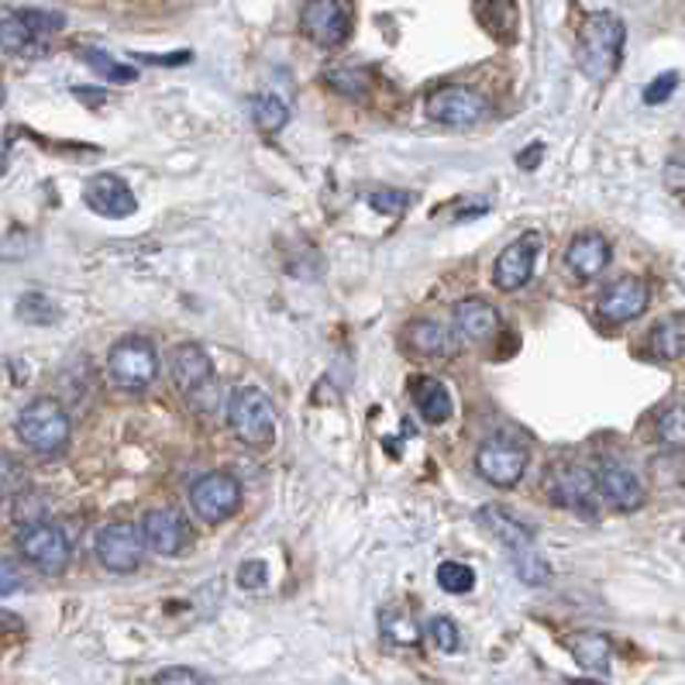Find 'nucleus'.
Wrapping results in <instances>:
<instances>
[{
    "label": "nucleus",
    "instance_id": "obj_3",
    "mask_svg": "<svg viewBox=\"0 0 685 685\" xmlns=\"http://www.w3.org/2000/svg\"><path fill=\"white\" fill-rule=\"evenodd\" d=\"M227 427L235 431L238 441L245 445H269L276 438V407L272 399L255 389V386H242L227 399Z\"/></svg>",
    "mask_w": 685,
    "mask_h": 685
},
{
    "label": "nucleus",
    "instance_id": "obj_36",
    "mask_svg": "<svg viewBox=\"0 0 685 685\" xmlns=\"http://www.w3.org/2000/svg\"><path fill=\"white\" fill-rule=\"evenodd\" d=\"M678 87V73H662L644 87V104H665Z\"/></svg>",
    "mask_w": 685,
    "mask_h": 685
},
{
    "label": "nucleus",
    "instance_id": "obj_32",
    "mask_svg": "<svg viewBox=\"0 0 685 685\" xmlns=\"http://www.w3.org/2000/svg\"><path fill=\"white\" fill-rule=\"evenodd\" d=\"M21 24H28L32 28L35 35H45V32H60L63 28V14L60 11H49V8H18V11H11Z\"/></svg>",
    "mask_w": 685,
    "mask_h": 685
},
{
    "label": "nucleus",
    "instance_id": "obj_17",
    "mask_svg": "<svg viewBox=\"0 0 685 685\" xmlns=\"http://www.w3.org/2000/svg\"><path fill=\"white\" fill-rule=\"evenodd\" d=\"M610 259H613L610 242L603 235H596V232L576 235L572 242H568V248H565V269L572 272V276H579V279L603 276Z\"/></svg>",
    "mask_w": 685,
    "mask_h": 685
},
{
    "label": "nucleus",
    "instance_id": "obj_40",
    "mask_svg": "<svg viewBox=\"0 0 685 685\" xmlns=\"http://www.w3.org/2000/svg\"><path fill=\"white\" fill-rule=\"evenodd\" d=\"M14 576H18V572H14V561L8 558V561H4V596H11V592H14V586H18V579H14Z\"/></svg>",
    "mask_w": 685,
    "mask_h": 685
},
{
    "label": "nucleus",
    "instance_id": "obj_29",
    "mask_svg": "<svg viewBox=\"0 0 685 685\" xmlns=\"http://www.w3.org/2000/svg\"><path fill=\"white\" fill-rule=\"evenodd\" d=\"M438 586L451 596H462L475 586V576H472V568L462 565V561H441L438 565Z\"/></svg>",
    "mask_w": 685,
    "mask_h": 685
},
{
    "label": "nucleus",
    "instance_id": "obj_41",
    "mask_svg": "<svg viewBox=\"0 0 685 685\" xmlns=\"http://www.w3.org/2000/svg\"><path fill=\"white\" fill-rule=\"evenodd\" d=\"M540 152H545V149H540V146H531V149H527V152L521 156V162H524V169H534V165H537L534 159H537Z\"/></svg>",
    "mask_w": 685,
    "mask_h": 685
},
{
    "label": "nucleus",
    "instance_id": "obj_15",
    "mask_svg": "<svg viewBox=\"0 0 685 685\" xmlns=\"http://www.w3.org/2000/svg\"><path fill=\"white\" fill-rule=\"evenodd\" d=\"M537 248H540V238L537 235H524L517 242H510L500 259L493 266V282L503 290V293H513L527 287V279L534 276V263H537Z\"/></svg>",
    "mask_w": 685,
    "mask_h": 685
},
{
    "label": "nucleus",
    "instance_id": "obj_11",
    "mask_svg": "<svg viewBox=\"0 0 685 685\" xmlns=\"http://www.w3.org/2000/svg\"><path fill=\"white\" fill-rule=\"evenodd\" d=\"M303 32L318 42L321 49H338L352 35V8L341 0H313L300 8Z\"/></svg>",
    "mask_w": 685,
    "mask_h": 685
},
{
    "label": "nucleus",
    "instance_id": "obj_8",
    "mask_svg": "<svg viewBox=\"0 0 685 685\" xmlns=\"http://www.w3.org/2000/svg\"><path fill=\"white\" fill-rule=\"evenodd\" d=\"M427 114H431V121L445 128H472L490 114V100L472 87L448 83V87L431 90V97H427Z\"/></svg>",
    "mask_w": 685,
    "mask_h": 685
},
{
    "label": "nucleus",
    "instance_id": "obj_4",
    "mask_svg": "<svg viewBox=\"0 0 685 685\" xmlns=\"http://www.w3.org/2000/svg\"><path fill=\"white\" fill-rule=\"evenodd\" d=\"M545 486L558 506L579 513V517H586V521L599 517V503H603V496H599V486H596V472L572 465V462H561L548 472Z\"/></svg>",
    "mask_w": 685,
    "mask_h": 685
},
{
    "label": "nucleus",
    "instance_id": "obj_35",
    "mask_svg": "<svg viewBox=\"0 0 685 685\" xmlns=\"http://www.w3.org/2000/svg\"><path fill=\"white\" fill-rule=\"evenodd\" d=\"M324 83L334 87L338 94L345 97H365V76L362 73H352V69H328L324 73Z\"/></svg>",
    "mask_w": 685,
    "mask_h": 685
},
{
    "label": "nucleus",
    "instance_id": "obj_26",
    "mask_svg": "<svg viewBox=\"0 0 685 685\" xmlns=\"http://www.w3.org/2000/svg\"><path fill=\"white\" fill-rule=\"evenodd\" d=\"M0 42H4V52H11V55H45V35H35L32 28L21 24L11 11L4 14Z\"/></svg>",
    "mask_w": 685,
    "mask_h": 685
},
{
    "label": "nucleus",
    "instance_id": "obj_9",
    "mask_svg": "<svg viewBox=\"0 0 685 685\" xmlns=\"http://www.w3.org/2000/svg\"><path fill=\"white\" fill-rule=\"evenodd\" d=\"M190 503H193V513H196L200 521L221 524V521H227L238 510L242 482L232 472H221V469L207 472V475H200L190 486Z\"/></svg>",
    "mask_w": 685,
    "mask_h": 685
},
{
    "label": "nucleus",
    "instance_id": "obj_27",
    "mask_svg": "<svg viewBox=\"0 0 685 685\" xmlns=\"http://www.w3.org/2000/svg\"><path fill=\"white\" fill-rule=\"evenodd\" d=\"M79 60L87 63L97 76L110 79V83H135L138 79V69L128 66V63H118L114 55L100 52V49H79Z\"/></svg>",
    "mask_w": 685,
    "mask_h": 685
},
{
    "label": "nucleus",
    "instance_id": "obj_25",
    "mask_svg": "<svg viewBox=\"0 0 685 685\" xmlns=\"http://www.w3.org/2000/svg\"><path fill=\"white\" fill-rule=\"evenodd\" d=\"M651 352L659 358H682L685 355V313H672V318L654 324Z\"/></svg>",
    "mask_w": 685,
    "mask_h": 685
},
{
    "label": "nucleus",
    "instance_id": "obj_19",
    "mask_svg": "<svg viewBox=\"0 0 685 685\" xmlns=\"http://www.w3.org/2000/svg\"><path fill=\"white\" fill-rule=\"evenodd\" d=\"M169 376H173L180 389L196 393L200 386H207L214 379V362L200 345L183 341V345H176L173 355H169Z\"/></svg>",
    "mask_w": 685,
    "mask_h": 685
},
{
    "label": "nucleus",
    "instance_id": "obj_33",
    "mask_svg": "<svg viewBox=\"0 0 685 685\" xmlns=\"http://www.w3.org/2000/svg\"><path fill=\"white\" fill-rule=\"evenodd\" d=\"M410 204H414V196L407 190H376V193H368V207H373L376 214H383V217H399Z\"/></svg>",
    "mask_w": 685,
    "mask_h": 685
},
{
    "label": "nucleus",
    "instance_id": "obj_18",
    "mask_svg": "<svg viewBox=\"0 0 685 685\" xmlns=\"http://www.w3.org/2000/svg\"><path fill=\"white\" fill-rule=\"evenodd\" d=\"M475 524L486 531L490 537H496L500 545L510 552V555H517V552H531V545H534V531L524 524V521H517L513 517L510 510H503V506H482L479 513H475Z\"/></svg>",
    "mask_w": 685,
    "mask_h": 685
},
{
    "label": "nucleus",
    "instance_id": "obj_7",
    "mask_svg": "<svg viewBox=\"0 0 685 685\" xmlns=\"http://www.w3.org/2000/svg\"><path fill=\"white\" fill-rule=\"evenodd\" d=\"M527 462H531V451L521 441H510V438H493L486 445H479L475 451V472L486 479L490 486H500V490L517 486L527 472Z\"/></svg>",
    "mask_w": 685,
    "mask_h": 685
},
{
    "label": "nucleus",
    "instance_id": "obj_22",
    "mask_svg": "<svg viewBox=\"0 0 685 685\" xmlns=\"http://www.w3.org/2000/svg\"><path fill=\"white\" fill-rule=\"evenodd\" d=\"M407 345H410V352L420 355V358H448V355L454 352V345H459V341H454L451 328H445V324H438V321H417V324H410V331H407Z\"/></svg>",
    "mask_w": 685,
    "mask_h": 685
},
{
    "label": "nucleus",
    "instance_id": "obj_13",
    "mask_svg": "<svg viewBox=\"0 0 685 685\" xmlns=\"http://www.w3.org/2000/svg\"><path fill=\"white\" fill-rule=\"evenodd\" d=\"M141 534H146L149 552H156L162 558H176L193 545L190 524L176 510H149L146 521H141Z\"/></svg>",
    "mask_w": 685,
    "mask_h": 685
},
{
    "label": "nucleus",
    "instance_id": "obj_39",
    "mask_svg": "<svg viewBox=\"0 0 685 685\" xmlns=\"http://www.w3.org/2000/svg\"><path fill=\"white\" fill-rule=\"evenodd\" d=\"M156 685H204V678L193 668H162L156 675Z\"/></svg>",
    "mask_w": 685,
    "mask_h": 685
},
{
    "label": "nucleus",
    "instance_id": "obj_23",
    "mask_svg": "<svg viewBox=\"0 0 685 685\" xmlns=\"http://www.w3.org/2000/svg\"><path fill=\"white\" fill-rule=\"evenodd\" d=\"M568 647L576 651V659L582 668L596 672V675H607L610 672V659H613V647H610V638L599 634V631H582L568 641Z\"/></svg>",
    "mask_w": 685,
    "mask_h": 685
},
{
    "label": "nucleus",
    "instance_id": "obj_6",
    "mask_svg": "<svg viewBox=\"0 0 685 685\" xmlns=\"http://www.w3.org/2000/svg\"><path fill=\"white\" fill-rule=\"evenodd\" d=\"M18 552L24 561L42 568L45 576H60L69 565V537L60 524H24L18 531Z\"/></svg>",
    "mask_w": 685,
    "mask_h": 685
},
{
    "label": "nucleus",
    "instance_id": "obj_20",
    "mask_svg": "<svg viewBox=\"0 0 685 685\" xmlns=\"http://www.w3.org/2000/svg\"><path fill=\"white\" fill-rule=\"evenodd\" d=\"M454 331L465 341H486L500 331V310L479 297L454 303Z\"/></svg>",
    "mask_w": 685,
    "mask_h": 685
},
{
    "label": "nucleus",
    "instance_id": "obj_38",
    "mask_svg": "<svg viewBox=\"0 0 685 685\" xmlns=\"http://www.w3.org/2000/svg\"><path fill=\"white\" fill-rule=\"evenodd\" d=\"M665 186L682 193L685 190V149H678L668 162H665Z\"/></svg>",
    "mask_w": 685,
    "mask_h": 685
},
{
    "label": "nucleus",
    "instance_id": "obj_2",
    "mask_svg": "<svg viewBox=\"0 0 685 685\" xmlns=\"http://www.w3.org/2000/svg\"><path fill=\"white\" fill-rule=\"evenodd\" d=\"M14 431L24 448H32L35 454H63L69 445V414L55 404L52 396L32 399L14 420Z\"/></svg>",
    "mask_w": 685,
    "mask_h": 685
},
{
    "label": "nucleus",
    "instance_id": "obj_28",
    "mask_svg": "<svg viewBox=\"0 0 685 685\" xmlns=\"http://www.w3.org/2000/svg\"><path fill=\"white\" fill-rule=\"evenodd\" d=\"M510 565H513V572H517V579L527 582V586H545V582H552V565L540 558L534 548L510 555Z\"/></svg>",
    "mask_w": 685,
    "mask_h": 685
},
{
    "label": "nucleus",
    "instance_id": "obj_1",
    "mask_svg": "<svg viewBox=\"0 0 685 685\" xmlns=\"http://www.w3.org/2000/svg\"><path fill=\"white\" fill-rule=\"evenodd\" d=\"M627 28L617 14H592L579 28V69L592 79L603 83L617 73L623 60Z\"/></svg>",
    "mask_w": 685,
    "mask_h": 685
},
{
    "label": "nucleus",
    "instance_id": "obj_34",
    "mask_svg": "<svg viewBox=\"0 0 685 685\" xmlns=\"http://www.w3.org/2000/svg\"><path fill=\"white\" fill-rule=\"evenodd\" d=\"M427 631H431V641L438 651L451 654L462 647V634H459V623H454L451 617H435L431 623H427Z\"/></svg>",
    "mask_w": 685,
    "mask_h": 685
},
{
    "label": "nucleus",
    "instance_id": "obj_12",
    "mask_svg": "<svg viewBox=\"0 0 685 685\" xmlns=\"http://www.w3.org/2000/svg\"><path fill=\"white\" fill-rule=\"evenodd\" d=\"M647 303H651L647 282L641 276H620L603 290V297H599V318H603L607 324H627V321L641 318Z\"/></svg>",
    "mask_w": 685,
    "mask_h": 685
},
{
    "label": "nucleus",
    "instance_id": "obj_16",
    "mask_svg": "<svg viewBox=\"0 0 685 685\" xmlns=\"http://www.w3.org/2000/svg\"><path fill=\"white\" fill-rule=\"evenodd\" d=\"M83 200H87V207L100 217H131L138 211V200H135L131 186L114 173L94 176L87 183V190H83Z\"/></svg>",
    "mask_w": 685,
    "mask_h": 685
},
{
    "label": "nucleus",
    "instance_id": "obj_24",
    "mask_svg": "<svg viewBox=\"0 0 685 685\" xmlns=\"http://www.w3.org/2000/svg\"><path fill=\"white\" fill-rule=\"evenodd\" d=\"M251 121L255 128H259L263 135H279L282 128H287L290 121V107L287 100H282L279 94H255L251 97Z\"/></svg>",
    "mask_w": 685,
    "mask_h": 685
},
{
    "label": "nucleus",
    "instance_id": "obj_21",
    "mask_svg": "<svg viewBox=\"0 0 685 685\" xmlns=\"http://www.w3.org/2000/svg\"><path fill=\"white\" fill-rule=\"evenodd\" d=\"M407 389H410L414 407L420 410V417L427 424H445L451 417L454 404H451V393H448V386L441 379H435V376H414Z\"/></svg>",
    "mask_w": 685,
    "mask_h": 685
},
{
    "label": "nucleus",
    "instance_id": "obj_10",
    "mask_svg": "<svg viewBox=\"0 0 685 685\" xmlns=\"http://www.w3.org/2000/svg\"><path fill=\"white\" fill-rule=\"evenodd\" d=\"M146 548H149L146 534H141L135 524H107L94 537V552H97L100 565L110 568V572H135Z\"/></svg>",
    "mask_w": 685,
    "mask_h": 685
},
{
    "label": "nucleus",
    "instance_id": "obj_14",
    "mask_svg": "<svg viewBox=\"0 0 685 685\" xmlns=\"http://www.w3.org/2000/svg\"><path fill=\"white\" fill-rule=\"evenodd\" d=\"M596 486H599V496H603L620 513H631L644 503V486H641L638 472L631 465H623V462H613V459L599 462Z\"/></svg>",
    "mask_w": 685,
    "mask_h": 685
},
{
    "label": "nucleus",
    "instance_id": "obj_31",
    "mask_svg": "<svg viewBox=\"0 0 685 685\" xmlns=\"http://www.w3.org/2000/svg\"><path fill=\"white\" fill-rule=\"evenodd\" d=\"M383 638L399 644V647H417L420 644V631H417V623L407 620V617H399V613H386L383 617Z\"/></svg>",
    "mask_w": 685,
    "mask_h": 685
},
{
    "label": "nucleus",
    "instance_id": "obj_5",
    "mask_svg": "<svg viewBox=\"0 0 685 685\" xmlns=\"http://www.w3.org/2000/svg\"><path fill=\"white\" fill-rule=\"evenodd\" d=\"M107 373L121 389H149L159 376V355L149 338H125L107 355Z\"/></svg>",
    "mask_w": 685,
    "mask_h": 685
},
{
    "label": "nucleus",
    "instance_id": "obj_30",
    "mask_svg": "<svg viewBox=\"0 0 685 685\" xmlns=\"http://www.w3.org/2000/svg\"><path fill=\"white\" fill-rule=\"evenodd\" d=\"M659 441L665 448H685V404H675L659 417Z\"/></svg>",
    "mask_w": 685,
    "mask_h": 685
},
{
    "label": "nucleus",
    "instance_id": "obj_37",
    "mask_svg": "<svg viewBox=\"0 0 685 685\" xmlns=\"http://www.w3.org/2000/svg\"><path fill=\"white\" fill-rule=\"evenodd\" d=\"M266 576H269L266 561H245L238 568V586L242 589H263L266 586Z\"/></svg>",
    "mask_w": 685,
    "mask_h": 685
}]
</instances>
